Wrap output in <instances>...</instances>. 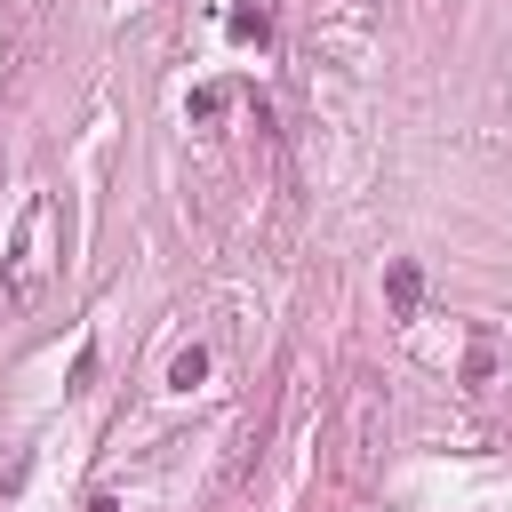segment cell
<instances>
[{
  "mask_svg": "<svg viewBox=\"0 0 512 512\" xmlns=\"http://www.w3.org/2000/svg\"><path fill=\"white\" fill-rule=\"evenodd\" d=\"M416 288H424V280H416V264H392V272H384V296H392V312H400V320L416 312Z\"/></svg>",
  "mask_w": 512,
  "mask_h": 512,
  "instance_id": "3",
  "label": "cell"
},
{
  "mask_svg": "<svg viewBox=\"0 0 512 512\" xmlns=\"http://www.w3.org/2000/svg\"><path fill=\"white\" fill-rule=\"evenodd\" d=\"M392 448V392L376 368H344V400H336V472L344 488H376Z\"/></svg>",
  "mask_w": 512,
  "mask_h": 512,
  "instance_id": "1",
  "label": "cell"
},
{
  "mask_svg": "<svg viewBox=\"0 0 512 512\" xmlns=\"http://www.w3.org/2000/svg\"><path fill=\"white\" fill-rule=\"evenodd\" d=\"M200 376H208V352H200V344H192V352H176V368H168V384H176V392H192Z\"/></svg>",
  "mask_w": 512,
  "mask_h": 512,
  "instance_id": "4",
  "label": "cell"
},
{
  "mask_svg": "<svg viewBox=\"0 0 512 512\" xmlns=\"http://www.w3.org/2000/svg\"><path fill=\"white\" fill-rule=\"evenodd\" d=\"M56 264H64V216H56V192H32L8 248H0V304L32 312L48 296V280H56Z\"/></svg>",
  "mask_w": 512,
  "mask_h": 512,
  "instance_id": "2",
  "label": "cell"
}]
</instances>
